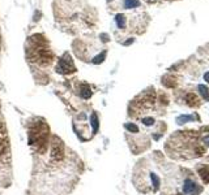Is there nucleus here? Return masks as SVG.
Instances as JSON below:
<instances>
[{"label":"nucleus","instance_id":"obj_1","mask_svg":"<svg viewBox=\"0 0 209 195\" xmlns=\"http://www.w3.org/2000/svg\"><path fill=\"white\" fill-rule=\"evenodd\" d=\"M200 190H201V189L197 186L196 182H194V181H191V180L186 181V185H184L186 194H188V195H196L197 193H200Z\"/></svg>","mask_w":209,"mask_h":195},{"label":"nucleus","instance_id":"obj_2","mask_svg":"<svg viewBox=\"0 0 209 195\" xmlns=\"http://www.w3.org/2000/svg\"><path fill=\"white\" fill-rule=\"evenodd\" d=\"M90 125L93 126V133H96L97 130H98V126H99V124H98V117H97L96 113H93V115L90 116Z\"/></svg>","mask_w":209,"mask_h":195},{"label":"nucleus","instance_id":"obj_3","mask_svg":"<svg viewBox=\"0 0 209 195\" xmlns=\"http://www.w3.org/2000/svg\"><path fill=\"white\" fill-rule=\"evenodd\" d=\"M140 5V1L139 0H125L124 1V7L127 9H131V8H136Z\"/></svg>","mask_w":209,"mask_h":195},{"label":"nucleus","instance_id":"obj_4","mask_svg":"<svg viewBox=\"0 0 209 195\" xmlns=\"http://www.w3.org/2000/svg\"><path fill=\"white\" fill-rule=\"evenodd\" d=\"M115 21H116V25H118L119 29H123V27L125 26V18H124L123 15H116Z\"/></svg>","mask_w":209,"mask_h":195},{"label":"nucleus","instance_id":"obj_5","mask_svg":"<svg viewBox=\"0 0 209 195\" xmlns=\"http://www.w3.org/2000/svg\"><path fill=\"white\" fill-rule=\"evenodd\" d=\"M80 95H81L84 99H89V98H90V95H91V90L89 87H85L84 88V90L81 91V93H80Z\"/></svg>","mask_w":209,"mask_h":195},{"label":"nucleus","instance_id":"obj_6","mask_svg":"<svg viewBox=\"0 0 209 195\" xmlns=\"http://www.w3.org/2000/svg\"><path fill=\"white\" fill-rule=\"evenodd\" d=\"M105 57H106V51L102 52V55H98V56H96L93 58V63L94 64H99V63H102V61L105 60Z\"/></svg>","mask_w":209,"mask_h":195},{"label":"nucleus","instance_id":"obj_7","mask_svg":"<svg viewBox=\"0 0 209 195\" xmlns=\"http://www.w3.org/2000/svg\"><path fill=\"white\" fill-rule=\"evenodd\" d=\"M125 129H128L129 132H135V133L139 132V127L135 124H125Z\"/></svg>","mask_w":209,"mask_h":195},{"label":"nucleus","instance_id":"obj_8","mask_svg":"<svg viewBox=\"0 0 209 195\" xmlns=\"http://www.w3.org/2000/svg\"><path fill=\"white\" fill-rule=\"evenodd\" d=\"M199 90H200V93H201V95L204 96L205 99H208V98H209V94H208L207 87H205V86H199Z\"/></svg>","mask_w":209,"mask_h":195},{"label":"nucleus","instance_id":"obj_9","mask_svg":"<svg viewBox=\"0 0 209 195\" xmlns=\"http://www.w3.org/2000/svg\"><path fill=\"white\" fill-rule=\"evenodd\" d=\"M143 122H144L145 125H153L154 120H153V118H144V120H143Z\"/></svg>","mask_w":209,"mask_h":195},{"label":"nucleus","instance_id":"obj_10","mask_svg":"<svg viewBox=\"0 0 209 195\" xmlns=\"http://www.w3.org/2000/svg\"><path fill=\"white\" fill-rule=\"evenodd\" d=\"M205 79H207L208 82H209V73H207V74H205Z\"/></svg>","mask_w":209,"mask_h":195},{"label":"nucleus","instance_id":"obj_11","mask_svg":"<svg viewBox=\"0 0 209 195\" xmlns=\"http://www.w3.org/2000/svg\"><path fill=\"white\" fill-rule=\"evenodd\" d=\"M205 142H207V143H209V136H208V138H205Z\"/></svg>","mask_w":209,"mask_h":195}]
</instances>
